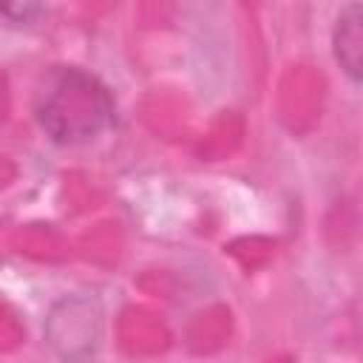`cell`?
Here are the masks:
<instances>
[{"mask_svg": "<svg viewBox=\"0 0 363 363\" xmlns=\"http://www.w3.org/2000/svg\"><path fill=\"white\" fill-rule=\"evenodd\" d=\"M34 116L54 145L77 147L94 142L113 125L116 102L108 85L91 71L57 65L37 88Z\"/></svg>", "mask_w": 363, "mask_h": 363, "instance_id": "6da1fadb", "label": "cell"}, {"mask_svg": "<svg viewBox=\"0 0 363 363\" xmlns=\"http://www.w3.org/2000/svg\"><path fill=\"white\" fill-rule=\"evenodd\" d=\"M99 337V306L85 295H68L45 318V343L62 363H85Z\"/></svg>", "mask_w": 363, "mask_h": 363, "instance_id": "7a4b0ae2", "label": "cell"}, {"mask_svg": "<svg viewBox=\"0 0 363 363\" xmlns=\"http://www.w3.org/2000/svg\"><path fill=\"white\" fill-rule=\"evenodd\" d=\"M332 54L340 71L357 85L363 77V6L346 3L332 28Z\"/></svg>", "mask_w": 363, "mask_h": 363, "instance_id": "3957f363", "label": "cell"}, {"mask_svg": "<svg viewBox=\"0 0 363 363\" xmlns=\"http://www.w3.org/2000/svg\"><path fill=\"white\" fill-rule=\"evenodd\" d=\"M43 11V6L37 3H11V6H0V14L9 17L11 23H28L31 17H37Z\"/></svg>", "mask_w": 363, "mask_h": 363, "instance_id": "277c9868", "label": "cell"}]
</instances>
